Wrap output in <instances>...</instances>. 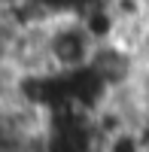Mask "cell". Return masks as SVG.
Here are the masks:
<instances>
[{"label":"cell","instance_id":"1","mask_svg":"<svg viewBox=\"0 0 149 152\" xmlns=\"http://www.w3.org/2000/svg\"><path fill=\"white\" fill-rule=\"evenodd\" d=\"M97 52V40L85 28L79 12H58L40 28V64L43 70L70 73L88 67Z\"/></svg>","mask_w":149,"mask_h":152},{"label":"cell","instance_id":"2","mask_svg":"<svg viewBox=\"0 0 149 152\" xmlns=\"http://www.w3.org/2000/svg\"><path fill=\"white\" fill-rule=\"evenodd\" d=\"M40 140L46 152H104L107 134L97 113L82 107H61L40 122Z\"/></svg>","mask_w":149,"mask_h":152}]
</instances>
